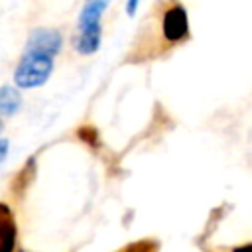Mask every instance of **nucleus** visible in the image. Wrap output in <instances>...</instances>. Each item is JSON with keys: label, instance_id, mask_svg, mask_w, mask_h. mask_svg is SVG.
<instances>
[{"label": "nucleus", "instance_id": "obj_1", "mask_svg": "<svg viewBox=\"0 0 252 252\" xmlns=\"http://www.w3.org/2000/svg\"><path fill=\"white\" fill-rule=\"evenodd\" d=\"M53 71V57L39 53H24L14 71V83L20 89L41 87Z\"/></svg>", "mask_w": 252, "mask_h": 252}, {"label": "nucleus", "instance_id": "obj_2", "mask_svg": "<svg viewBox=\"0 0 252 252\" xmlns=\"http://www.w3.org/2000/svg\"><path fill=\"white\" fill-rule=\"evenodd\" d=\"M63 37L59 30L53 28H37L30 33L28 41H26V49L24 53H39V55H47V57H55L61 49Z\"/></svg>", "mask_w": 252, "mask_h": 252}, {"label": "nucleus", "instance_id": "obj_3", "mask_svg": "<svg viewBox=\"0 0 252 252\" xmlns=\"http://www.w3.org/2000/svg\"><path fill=\"white\" fill-rule=\"evenodd\" d=\"M161 32H163V37L171 43H177V41H183L189 33V20H187V12L183 6L175 4L171 6L165 14H163V20H161Z\"/></svg>", "mask_w": 252, "mask_h": 252}, {"label": "nucleus", "instance_id": "obj_4", "mask_svg": "<svg viewBox=\"0 0 252 252\" xmlns=\"http://www.w3.org/2000/svg\"><path fill=\"white\" fill-rule=\"evenodd\" d=\"M108 2L110 0H85V6L81 10L79 22H77L79 32L89 30V28H94V26H100V18H102Z\"/></svg>", "mask_w": 252, "mask_h": 252}, {"label": "nucleus", "instance_id": "obj_5", "mask_svg": "<svg viewBox=\"0 0 252 252\" xmlns=\"http://www.w3.org/2000/svg\"><path fill=\"white\" fill-rule=\"evenodd\" d=\"M100 32H102L100 26H94V28L79 32V37L75 39V49L79 53H83V55L94 53L100 47Z\"/></svg>", "mask_w": 252, "mask_h": 252}, {"label": "nucleus", "instance_id": "obj_6", "mask_svg": "<svg viewBox=\"0 0 252 252\" xmlns=\"http://www.w3.org/2000/svg\"><path fill=\"white\" fill-rule=\"evenodd\" d=\"M22 106V96L16 87H0V116H14Z\"/></svg>", "mask_w": 252, "mask_h": 252}, {"label": "nucleus", "instance_id": "obj_7", "mask_svg": "<svg viewBox=\"0 0 252 252\" xmlns=\"http://www.w3.org/2000/svg\"><path fill=\"white\" fill-rule=\"evenodd\" d=\"M33 173H35V159H33V158H30V159L26 161V165H24V167L18 171V175L14 177L12 191H16L18 195H22V193L28 189V185L32 183Z\"/></svg>", "mask_w": 252, "mask_h": 252}, {"label": "nucleus", "instance_id": "obj_8", "mask_svg": "<svg viewBox=\"0 0 252 252\" xmlns=\"http://www.w3.org/2000/svg\"><path fill=\"white\" fill-rule=\"evenodd\" d=\"M16 248V222L8 217L0 228V252H14Z\"/></svg>", "mask_w": 252, "mask_h": 252}, {"label": "nucleus", "instance_id": "obj_9", "mask_svg": "<svg viewBox=\"0 0 252 252\" xmlns=\"http://www.w3.org/2000/svg\"><path fill=\"white\" fill-rule=\"evenodd\" d=\"M158 250H159V242H156L152 238H144V240L128 244L122 252H158Z\"/></svg>", "mask_w": 252, "mask_h": 252}, {"label": "nucleus", "instance_id": "obj_10", "mask_svg": "<svg viewBox=\"0 0 252 252\" xmlns=\"http://www.w3.org/2000/svg\"><path fill=\"white\" fill-rule=\"evenodd\" d=\"M77 136H79V140H83L87 146H91V148H98V130L94 128V126H81L79 130H77Z\"/></svg>", "mask_w": 252, "mask_h": 252}, {"label": "nucleus", "instance_id": "obj_11", "mask_svg": "<svg viewBox=\"0 0 252 252\" xmlns=\"http://www.w3.org/2000/svg\"><path fill=\"white\" fill-rule=\"evenodd\" d=\"M138 4H140V0H126V14H128V16H134Z\"/></svg>", "mask_w": 252, "mask_h": 252}, {"label": "nucleus", "instance_id": "obj_12", "mask_svg": "<svg viewBox=\"0 0 252 252\" xmlns=\"http://www.w3.org/2000/svg\"><path fill=\"white\" fill-rule=\"evenodd\" d=\"M6 148H8V140H6V138H0V158L6 156V152H8Z\"/></svg>", "mask_w": 252, "mask_h": 252}, {"label": "nucleus", "instance_id": "obj_13", "mask_svg": "<svg viewBox=\"0 0 252 252\" xmlns=\"http://www.w3.org/2000/svg\"><path fill=\"white\" fill-rule=\"evenodd\" d=\"M234 252H252V244H244L240 248H234Z\"/></svg>", "mask_w": 252, "mask_h": 252}, {"label": "nucleus", "instance_id": "obj_14", "mask_svg": "<svg viewBox=\"0 0 252 252\" xmlns=\"http://www.w3.org/2000/svg\"><path fill=\"white\" fill-rule=\"evenodd\" d=\"M0 132H2V120H0Z\"/></svg>", "mask_w": 252, "mask_h": 252}, {"label": "nucleus", "instance_id": "obj_15", "mask_svg": "<svg viewBox=\"0 0 252 252\" xmlns=\"http://www.w3.org/2000/svg\"><path fill=\"white\" fill-rule=\"evenodd\" d=\"M20 252H24V250H20Z\"/></svg>", "mask_w": 252, "mask_h": 252}]
</instances>
